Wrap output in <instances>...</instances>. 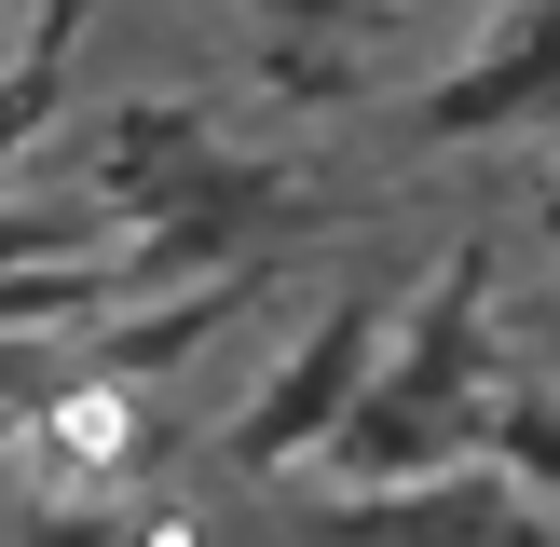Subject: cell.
I'll return each mask as SVG.
<instances>
[{
  "label": "cell",
  "mask_w": 560,
  "mask_h": 547,
  "mask_svg": "<svg viewBox=\"0 0 560 547\" xmlns=\"http://www.w3.org/2000/svg\"><path fill=\"white\" fill-rule=\"evenodd\" d=\"M55 55H69V0H42V14H27V55L0 69V164L55 124Z\"/></svg>",
  "instance_id": "cell-8"
},
{
  "label": "cell",
  "mask_w": 560,
  "mask_h": 547,
  "mask_svg": "<svg viewBox=\"0 0 560 547\" xmlns=\"http://www.w3.org/2000/svg\"><path fill=\"white\" fill-rule=\"evenodd\" d=\"M520 547H560V534H547V520H520Z\"/></svg>",
  "instance_id": "cell-13"
},
{
  "label": "cell",
  "mask_w": 560,
  "mask_h": 547,
  "mask_svg": "<svg viewBox=\"0 0 560 547\" xmlns=\"http://www.w3.org/2000/svg\"><path fill=\"white\" fill-rule=\"evenodd\" d=\"M492 410H506V383H492V260L452 246L438 288L397 301V342H383L370 397L342 410V438L315 452V492H410L438 465H479Z\"/></svg>",
  "instance_id": "cell-1"
},
{
  "label": "cell",
  "mask_w": 560,
  "mask_h": 547,
  "mask_svg": "<svg viewBox=\"0 0 560 547\" xmlns=\"http://www.w3.org/2000/svg\"><path fill=\"white\" fill-rule=\"evenodd\" d=\"M109 219L82 191H0V274H55V260H109Z\"/></svg>",
  "instance_id": "cell-6"
},
{
  "label": "cell",
  "mask_w": 560,
  "mask_h": 547,
  "mask_svg": "<svg viewBox=\"0 0 560 547\" xmlns=\"http://www.w3.org/2000/svg\"><path fill=\"white\" fill-rule=\"evenodd\" d=\"M383 342H397V288H342L328 315H301V342L273 356L260 383H246L233 438H219V465H246V479H288V465H315L328 438H342V410L370 397Z\"/></svg>",
  "instance_id": "cell-2"
},
{
  "label": "cell",
  "mask_w": 560,
  "mask_h": 547,
  "mask_svg": "<svg viewBox=\"0 0 560 547\" xmlns=\"http://www.w3.org/2000/svg\"><path fill=\"white\" fill-rule=\"evenodd\" d=\"M534 109H560V0H506V27L410 109V137H506Z\"/></svg>",
  "instance_id": "cell-5"
},
{
  "label": "cell",
  "mask_w": 560,
  "mask_h": 547,
  "mask_svg": "<svg viewBox=\"0 0 560 547\" xmlns=\"http://www.w3.org/2000/svg\"><path fill=\"white\" fill-rule=\"evenodd\" d=\"M246 14H273V27H342V14H383V0H246Z\"/></svg>",
  "instance_id": "cell-11"
},
{
  "label": "cell",
  "mask_w": 560,
  "mask_h": 547,
  "mask_svg": "<svg viewBox=\"0 0 560 547\" xmlns=\"http://www.w3.org/2000/svg\"><path fill=\"white\" fill-rule=\"evenodd\" d=\"M27 547H151V534H137L124 507H96V492H82V507H42V534H27Z\"/></svg>",
  "instance_id": "cell-9"
},
{
  "label": "cell",
  "mask_w": 560,
  "mask_h": 547,
  "mask_svg": "<svg viewBox=\"0 0 560 547\" xmlns=\"http://www.w3.org/2000/svg\"><path fill=\"white\" fill-rule=\"evenodd\" d=\"M492 465H506L520 507H560V383H520V397L492 410Z\"/></svg>",
  "instance_id": "cell-7"
},
{
  "label": "cell",
  "mask_w": 560,
  "mask_h": 547,
  "mask_svg": "<svg viewBox=\"0 0 560 547\" xmlns=\"http://www.w3.org/2000/svg\"><path fill=\"white\" fill-rule=\"evenodd\" d=\"M55 397V370H42V342H0V410H42Z\"/></svg>",
  "instance_id": "cell-10"
},
{
  "label": "cell",
  "mask_w": 560,
  "mask_h": 547,
  "mask_svg": "<svg viewBox=\"0 0 560 547\" xmlns=\"http://www.w3.org/2000/svg\"><path fill=\"white\" fill-rule=\"evenodd\" d=\"M520 492H506V465H438V479H410V492H315V547H520Z\"/></svg>",
  "instance_id": "cell-3"
},
{
  "label": "cell",
  "mask_w": 560,
  "mask_h": 547,
  "mask_svg": "<svg viewBox=\"0 0 560 547\" xmlns=\"http://www.w3.org/2000/svg\"><path fill=\"white\" fill-rule=\"evenodd\" d=\"M534 246H547V260H560V178L534 191Z\"/></svg>",
  "instance_id": "cell-12"
},
{
  "label": "cell",
  "mask_w": 560,
  "mask_h": 547,
  "mask_svg": "<svg viewBox=\"0 0 560 547\" xmlns=\"http://www.w3.org/2000/svg\"><path fill=\"white\" fill-rule=\"evenodd\" d=\"M206 151H219V109H191V96H109V124L82 137V206H96L109 233H137Z\"/></svg>",
  "instance_id": "cell-4"
}]
</instances>
